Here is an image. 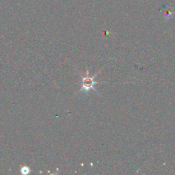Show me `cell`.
<instances>
[{"label": "cell", "mask_w": 175, "mask_h": 175, "mask_svg": "<svg viewBox=\"0 0 175 175\" xmlns=\"http://www.w3.org/2000/svg\"><path fill=\"white\" fill-rule=\"evenodd\" d=\"M30 172V168L27 166H24L21 168V173L23 174H29Z\"/></svg>", "instance_id": "7a4b0ae2"}, {"label": "cell", "mask_w": 175, "mask_h": 175, "mask_svg": "<svg viewBox=\"0 0 175 175\" xmlns=\"http://www.w3.org/2000/svg\"><path fill=\"white\" fill-rule=\"evenodd\" d=\"M88 75V71L87 72L86 76L82 77V88L80 89V92H88L90 90L92 89L94 91H96L97 92H98L94 87V85L99 83V82L94 81V78H95L97 74L94 75L93 77H90Z\"/></svg>", "instance_id": "6da1fadb"}]
</instances>
